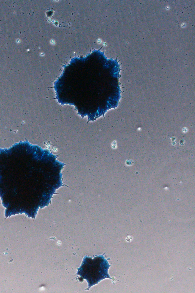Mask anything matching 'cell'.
I'll return each instance as SVG.
<instances>
[{
    "label": "cell",
    "instance_id": "7a4b0ae2",
    "mask_svg": "<svg viewBox=\"0 0 195 293\" xmlns=\"http://www.w3.org/2000/svg\"><path fill=\"white\" fill-rule=\"evenodd\" d=\"M63 67L54 82L58 102L73 105L77 114L87 116L88 121L106 112L109 89L119 92L117 62L93 49L85 56L72 58Z\"/></svg>",
    "mask_w": 195,
    "mask_h": 293
},
{
    "label": "cell",
    "instance_id": "6da1fadb",
    "mask_svg": "<svg viewBox=\"0 0 195 293\" xmlns=\"http://www.w3.org/2000/svg\"><path fill=\"white\" fill-rule=\"evenodd\" d=\"M47 149L27 140L0 148V197L6 218L24 213L35 219L63 186L65 164Z\"/></svg>",
    "mask_w": 195,
    "mask_h": 293
},
{
    "label": "cell",
    "instance_id": "3957f363",
    "mask_svg": "<svg viewBox=\"0 0 195 293\" xmlns=\"http://www.w3.org/2000/svg\"><path fill=\"white\" fill-rule=\"evenodd\" d=\"M104 255V253L93 257L85 256L80 267L77 268V279L80 282L83 280L87 281L88 287L86 290L105 278L112 279L108 274L111 266L108 262L109 258H105Z\"/></svg>",
    "mask_w": 195,
    "mask_h": 293
}]
</instances>
